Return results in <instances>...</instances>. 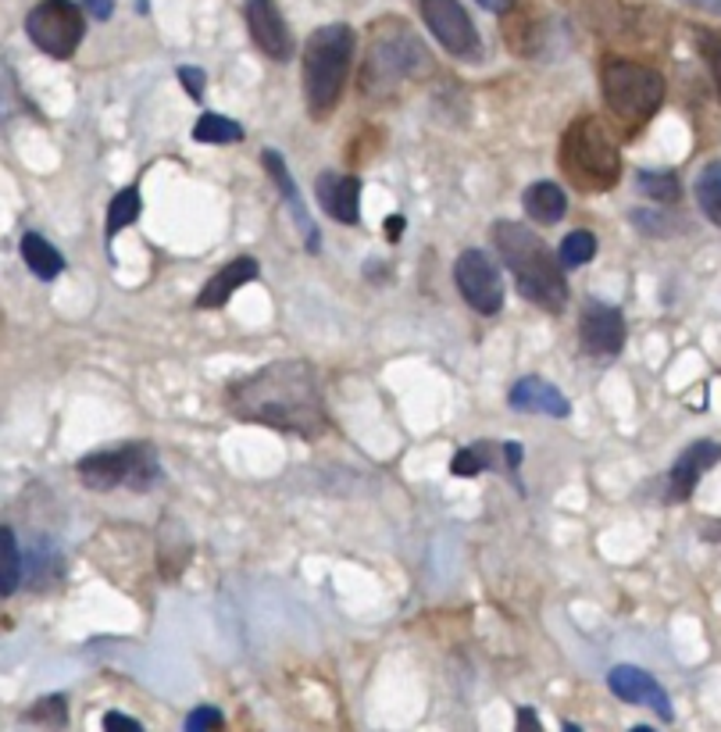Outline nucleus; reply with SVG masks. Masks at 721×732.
<instances>
[{
  "label": "nucleus",
  "mask_w": 721,
  "mask_h": 732,
  "mask_svg": "<svg viewBox=\"0 0 721 732\" xmlns=\"http://www.w3.org/2000/svg\"><path fill=\"white\" fill-rule=\"evenodd\" d=\"M243 14H247L250 40L258 43V51L264 57H272V62H290L293 33L283 14H278L275 0H243Z\"/></svg>",
  "instance_id": "13"
},
{
  "label": "nucleus",
  "mask_w": 721,
  "mask_h": 732,
  "mask_svg": "<svg viewBox=\"0 0 721 732\" xmlns=\"http://www.w3.org/2000/svg\"><path fill=\"white\" fill-rule=\"evenodd\" d=\"M561 168L586 194H603V189H611L618 183L622 154H618V143L608 136L600 119L586 114V119H576L568 125V133L561 140Z\"/></svg>",
  "instance_id": "5"
},
{
  "label": "nucleus",
  "mask_w": 721,
  "mask_h": 732,
  "mask_svg": "<svg viewBox=\"0 0 721 732\" xmlns=\"http://www.w3.org/2000/svg\"><path fill=\"white\" fill-rule=\"evenodd\" d=\"M718 461H721V444H714V439H697V444H689L679 458H675L671 472H668V501L671 504L689 501L697 490V482L703 479V472H711Z\"/></svg>",
  "instance_id": "15"
},
{
  "label": "nucleus",
  "mask_w": 721,
  "mask_h": 732,
  "mask_svg": "<svg viewBox=\"0 0 721 732\" xmlns=\"http://www.w3.org/2000/svg\"><path fill=\"white\" fill-rule=\"evenodd\" d=\"M632 226H636L640 232H646V237H668V222L665 215H654V211H632Z\"/></svg>",
  "instance_id": "32"
},
{
  "label": "nucleus",
  "mask_w": 721,
  "mask_h": 732,
  "mask_svg": "<svg viewBox=\"0 0 721 732\" xmlns=\"http://www.w3.org/2000/svg\"><path fill=\"white\" fill-rule=\"evenodd\" d=\"M261 165H264V172H269V179L275 183V189H278V197H283V204L293 211V226H297V232H301V240H304V251L307 254H318L321 251V232H318V226L312 222V211L304 208V200H301V189H297V179L290 175V165L283 161V154L278 151H261Z\"/></svg>",
  "instance_id": "14"
},
{
  "label": "nucleus",
  "mask_w": 721,
  "mask_h": 732,
  "mask_svg": "<svg viewBox=\"0 0 721 732\" xmlns=\"http://www.w3.org/2000/svg\"><path fill=\"white\" fill-rule=\"evenodd\" d=\"M136 218H140V189L125 186V189H119V197L108 204V222H105L108 240L119 237V232L129 229L132 222H136Z\"/></svg>",
  "instance_id": "24"
},
{
  "label": "nucleus",
  "mask_w": 721,
  "mask_h": 732,
  "mask_svg": "<svg viewBox=\"0 0 721 732\" xmlns=\"http://www.w3.org/2000/svg\"><path fill=\"white\" fill-rule=\"evenodd\" d=\"M86 11H90V19L108 22L111 11H114V0H86Z\"/></svg>",
  "instance_id": "35"
},
{
  "label": "nucleus",
  "mask_w": 721,
  "mask_h": 732,
  "mask_svg": "<svg viewBox=\"0 0 721 732\" xmlns=\"http://www.w3.org/2000/svg\"><path fill=\"white\" fill-rule=\"evenodd\" d=\"M175 79L183 83V90L194 97V100H204V90H208V72L197 68V65H183L175 72Z\"/></svg>",
  "instance_id": "30"
},
{
  "label": "nucleus",
  "mask_w": 721,
  "mask_h": 732,
  "mask_svg": "<svg viewBox=\"0 0 721 732\" xmlns=\"http://www.w3.org/2000/svg\"><path fill=\"white\" fill-rule=\"evenodd\" d=\"M454 283H458L465 304H472V312L479 315H496L504 307V280H500L496 261L479 251V247H468L454 261Z\"/></svg>",
  "instance_id": "9"
},
{
  "label": "nucleus",
  "mask_w": 721,
  "mask_h": 732,
  "mask_svg": "<svg viewBox=\"0 0 721 732\" xmlns=\"http://www.w3.org/2000/svg\"><path fill=\"white\" fill-rule=\"evenodd\" d=\"M222 725H226V714L218 708H197V711H189V719H186V732L222 729Z\"/></svg>",
  "instance_id": "31"
},
{
  "label": "nucleus",
  "mask_w": 721,
  "mask_h": 732,
  "mask_svg": "<svg viewBox=\"0 0 721 732\" xmlns=\"http://www.w3.org/2000/svg\"><path fill=\"white\" fill-rule=\"evenodd\" d=\"M315 194H318L321 211L332 215L336 222H343V226L361 222V179L358 175L321 172L315 179Z\"/></svg>",
  "instance_id": "16"
},
{
  "label": "nucleus",
  "mask_w": 721,
  "mask_h": 732,
  "mask_svg": "<svg viewBox=\"0 0 721 732\" xmlns=\"http://www.w3.org/2000/svg\"><path fill=\"white\" fill-rule=\"evenodd\" d=\"M358 36L347 22H332L315 29L304 43V97L307 114L326 122L347 90L350 62H354Z\"/></svg>",
  "instance_id": "3"
},
{
  "label": "nucleus",
  "mask_w": 721,
  "mask_h": 732,
  "mask_svg": "<svg viewBox=\"0 0 721 732\" xmlns=\"http://www.w3.org/2000/svg\"><path fill=\"white\" fill-rule=\"evenodd\" d=\"M422 19L436 43L454 57H479V33L461 0H418Z\"/></svg>",
  "instance_id": "10"
},
{
  "label": "nucleus",
  "mask_w": 721,
  "mask_h": 732,
  "mask_svg": "<svg viewBox=\"0 0 721 732\" xmlns=\"http://www.w3.org/2000/svg\"><path fill=\"white\" fill-rule=\"evenodd\" d=\"M425 76H433V57L425 51V43L404 22H379L372 29V47H368L364 62V94L390 97L407 79L418 83Z\"/></svg>",
  "instance_id": "4"
},
{
  "label": "nucleus",
  "mask_w": 721,
  "mask_h": 732,
  "mask_svg": "<svg viewBox=\"0 0 721 732\" xmlns=\"http://www.w3.org/2000/svg\"><path fill=\"white\" fill-rule=\"evenodd\" d=\"M22 582V550L19 539H14V529H0V593L11 597Z\"/></svg>",
  "instance_id": "23"
},
{
  "label": "nucleus",
  "mask_w": 721,
  "mask_h": 732,
  "mask_svg": "<svg viewBox=\"0 0 721 732\" xmlns=\"http://www.w3.org/2000/svg\"><path fill=\"white\" fill-rule=\"evenodd\" d=\"M229 412L240 422L318 439L329 433V412L321 401V379L307 361L283 358L229 383Z\"/></svg>",
  "instance_id": "1"
},
{
  "label": "nucleus",
  "mask_w": 721,
  "mask_h": 732,
  "mask_svg": "<svg viewBox=\"0 0 721 732\" xmlns=\"http://www.w3.org/2000/svg\"><path fill=\"white\" fill-rule=\"evenodd\" d=\"M504 458H507V476H511V482H514V487L522 490V482H518V468H522V458H525V450H522V444H518V439H507V444H504Z\"/></svg>",
  "instance_id": "33"
},
{
  "label": "nucleus",
  "mask_w": 721,
  "mask_h": 732,
  "mask_svg": "<svg viewBox=\"0 0 721 732\" xmlns=\"http://www.w3.org/2000/svg\"><path fill=\"white\" fill-rule=\"evenodd\" d=\"M404 229H407V218H404V215H390V218H386V240H390V243L401 240Z\"/></svg>",
  "instance_id": "36"
},
{
  "label": "nucleus",
  "mask_w": 721,
  "mask_h": 732,
  "mask_svg": "<svg viewBox=\"0 0 721 732\" xmlns=\"http://www.w3.org/2000/svg\"><path fill=\"white\" fill-rule=\"evenodd\" d=\"M682 4H693V8L711 11V14H721V0H682Z\"/></svg>",
  "instance_id": "39"
},
{
  "label": "nucleus",
  "mask_w": 721,
  "mask_h": 732,
  "mask_svg": "<svg viewBox=\"0 0 721 732\" xmlns=\"http://www.w3.org/2000/svg\"><path fill=\"white\" fill-rule=\"evenodd\" d=\"M608 690L625 700V704H640V708H651L660 714V722H671L675 711H671V697L668 690L660 686L651 671H643L636 665H614L608 671Z\"/></svg>",
  "instance_id": "12"
},
{
  "label": "nucleus",
  "mask_w": 721,
  "mask_h": 732,
  "mask_svg": "<svg viewBox=\"0 0 721 732\" xmlns=\"http://www.w3.org/2000/svg\"><path fill=\"white\" fill-rule=\"evenodd\" d=\"M507 404L511 412H522V415H547V418H568L571 415V404L561 390L547 379L539 375H525L518 383L511 386L507 393Z\"/></svg>",
  "instance_id": "17"
},
{
  "label": "nucleus",
  "mask_w": 721,
  "mask_h": 732,
  "mask_svg": "<svg viewBox=\"0 0 721 732\" xmlns=\"http://www.w3.org/2000/svg\"><path fill=\"white\" fill-rule=\"evenodd\" d=\"M76 472L83 479L86 490L108 493V490H132V493H146L161 482V461L154 444H122L111 450H97L79 458Z\"/></svg>",
  "instance_id": "7"
},
{
  "label": "nucleus",
  "mask_w": 721,
  "mask_h": 732,
  "mask_svg": "<svg viewBox=\"0 0 721 732\" xmlns=\"http://www.w3.org/2000/svg\"><path fill=\"white\" fill-rule=\"evenodd\" d=\"M476 4L485 8V11H493V14H507L514 0H476Z\"/></svg>",
  "instance_id": "37"
},
{
  "label": "nucleus",
  "mask_w": 721,
  "mask_h": 732,
  "mask_svg": "<svg viewBox=\"0 0 721 732\" xmlns=\"http://www.w3.org/2000/svg\"><path fill=\"white\" fill-rule=\"evenodd\" d=\"M703 539H711V544H721V522L708 525V529H703Z\"/></svg>",
  "instance_id": "40"
},
{
  "label": "nucleus",
  "mask_w": 721,
  "mask_h": 732,
  "mask_svg": "<svg viewBox=\"0 0 721 732\" xmlns=\"http://www.w3.org/2000/svg\"><path fill=\"white\" fill-rule=\"evenodd\" d=\"M25 722H36V725H65L68 722V700L62 693L54 697H43L33 711H25Z\"/></svg>",
  "instance_id": "28"
},
{
  "label": "nucleus",
  "mask_w": 721,
  "mask_h": 732,
  "mask_svg": "<svg viewBox=\"0 0 721 732\" xmlns=\"http://www.w3.org/2000/svg\"><path fill=\"white\" fill-rule=\"evenodd\" d=\"M100 725H105L108 732H111V729H129V732H140V722H136V719H129V714H119V711H108V714H105V722H100Z\"/></svg>",
  "instance_id": "34"
},
{
  "label": "nucleus",
  "mask_w": 721,
  "mask_h": 732,
  "mask_svg": "<svg viewBox=\"0 0 721 732\" xmlns=\"http://www.w3.org/2000/svg\"><path fill=\"white\" fill-rule=\"evenodd\" d=\"M697 43H700L703 62H708V68H711L714 90H718V97H721V36L711 33V29H697Z\"/></svg>",
  "instance_id": "29"
},
{
  "label": "nucleus",
  "mask_w": 721,
  "mask_h": 732,
  "mask_svg": "<svg viewBox=\"0 0 721 732\" xmlns=\"http://www.w3.org/2000/svg\"><path fill=\"white\" fill-rule=\"evenodd\" d=\"M261 275V265L254 258H232L229 265H222L218 269L211 280H208V286H204L200 293H197V307H222V304H229V297L237 293L240 286H247V283H254Z\"/></svg>",
  "instance_id": "18"
},
{
  "label": "nucleus",
  "mask_w": 721,
  "mask_h": 732,
  "mask_svg": "<svg viewBox=\"0 0 721 732\" xmlns=\"http://www.w3.org/2000/svg\"><path fill=\"white\" fill-rule=\"evenodd\" d=\"M518 729H539V719L533 708H522L518 711Z\"/></svg>",
  "instance_id": "38"
},
{
  "label": "nucleus",
  "mask_w": 721,
  "mask_h": 732,
  "mask_svg": "<svg viewBox=\"0 0 721 732\" xmlns=\"http://www.w3.org/2000/svg\"><path fill=\"white\" fill-rule=\"evenodd\" d=\"M697 204L721 229V161H714V165H708L697 175Z\"/></svg>",
  "instance_id": "25"
},
{
  "label": "nucleus",
  "mask_w": 721,
  "mask_h": 732,
  "mask_svg": "<svg viewBox=\"0 0 721 732\" xmlns=\"http://www.w3.org/2000/svg\"><path fill=\"white\" fill-rule=\"evenodd\" d=\"M25 36L54 62H68L86 36V19L76 0H40L25 14Z\"/></svg>",
  "instance_id": "8"
},
{
  "label": "nucleus",
  "mask_w": 721,
  "mask_h": 732,
  "mask_svg": "<svg viewBox=\"0 0 721 732\" xmlns=\"http://www.w3.org/2000/svg\"><path fill=\"white\" fill-rule=\"evenodd\" d=\"M600 94L618 122L625 129H640L643 122L654 119L660 100H665V79L640 62L611 57L600 68Z\"/></svg>",
  "instance_id": "6"
},
{
  "label": "nucleus",
  "mask_w": 721,
  "mask_h": 732,
  "mask_svg": "<svg viewBox=\"0 0 721 732\" xmlns=\"http://www.w3.org/2000/svg\"><path fill=\"white\" fill-rule=\"evenodd\" d=\"M636 186L657 204H675L682 197V183L675 172H636Z\"/></svg>",
  "instance_id": "27"
},
{
  "label": "nucleus",
  "mask_w": 721,
  "mask_h": 732,
  "mask_svg": "<svg viewBox=\"0 0 721 732\" xmlns=\"http://www.w3.org/2000/svg\"><path fill=\"white\" fill-rule=\"evenodd\" d=\"M579 343L593 358H614L625 347V318L614 304L586 301L579 315Z\"/></svg>",
  "instance_id": "11"
},
{
  "label": "nucleus",
  "mask_w": 721,
  "mask_h": 732,
  "mask_svg": "<svg viewBox=\"0 0 721 732\" xmlns=\"http://www.w3.org/2000/svg\"><path fill=\"white\" fill-rule=\"evenodd\" d=\"M22 261L29 265V272H33L36 280H43V283H51L65 272L62 251H57L47 237H40V232H25L22 237Z\"/></svg>",
  "instance_id": "21"
},
{
  "label": "nucleus",
  "mask_w": 721,
  "mask_h": 732,
  "mask_svg": "<svg viewBox=\"0 0 721 732\" xmlns=\"http://www.w3.org/2000/svg\"><path fill=\"white\" fill-rule=\"evenodd\" d=\"M557 258H561L565 269H582L590 265V261L597 258V237L590 229H576L568 232V237L561 240V247H557Z\"/></svg>",
  "instance_id": "26"
},
{
  "label": "nucleus",
  "mask_w": 721,
  "mask_h": 732,
  "mask_svg": "<svg viewBox=\"0 0 721 732\" xmlns=\"http://www.w3.org/2000/svg\"><path fill=\"white\" fill-rule=\"evenodd\" d=\"M493 247L528 304H536L550 315L565 312L568 304L565 265L561 258H554L547 251V243H543L533 229L522 222H511V218H500V222H493Z\"/></svg>",
  "instance_id": "2"
},
{
  "label": "nucleus",
  "mask_w": 721,
  "mask_h": 732,
  "mask_svg": "<svg viewBox=\"0 0 721 732\" xmlns=\"http://www.w3.org/2000/svg\"><path fill=\"white\" fill-rule=\"evenodd\" d=\"M485 468H504V472H507L504 444H485V439H479V444L461 447L458 454H454V461H450V476L476 479L479 472H485Z\"/></svg>",
  "instance_id": "20"
},
{
  "label": "nucleus",
  "mask_w": 721,
  "mask_h": 732,
  "mask_svg": "<svg viewBox=\"0 0 721 732\" xmlns=\"http://www.w3.org/2000/svg\"><path fill=\"white\" fill-rule=\"evenodd\" d=\"M247 133L240 122L226 119V114H215V111H204L197 125H194V140L197 143H215V146H226V143H240Z\"/></svg>",
  "instance_id": "22"
},
{
  "label": "nucleus",
  "mask_w": 721,
  "mask_h": 732,
  "mask_svg": "<svg viewBox=\"0 0 721 732\" xmlns=\"http://www.w3.org/2000/svg\"><path fill=\"white\" fill-rule=\"evenodd\" d=\"M522 208H525L528 218H536V222L554 226V222H561V218H565L568 197H565V189L557 186V183L539 179V183H533V186H528L525 194H522Z\"/></svg>",
  "instance_id": "19"
}]
</instances>
